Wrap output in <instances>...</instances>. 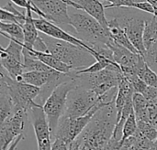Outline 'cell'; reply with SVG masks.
I'll list each match as a JSON object with an SVG mask.
<instances>
[{"label":"cell","mask_w":157,"mask_h":150,"mask_svg":"<svg viewBox=\"0 0 157 150\" xmlns=\"http://www.w3.org/2000/svg\"><path fill=\"white\" fill-rule=\"evenodd\" d=\"M40 37L45 42L49 52L58 60L71 67L73 71L85 69L96 60L95 57L88 49L73 44L68 41L57 39L40 32Z\"/></svg>","instance_id":"cell-1"},{"label":"cell","mask_w":157,"mask_h":150,"mask_svg":"<svg viewBox=\"0 0 157 150\" xmlns=\"http://www.w3.org/2000/svg\"><path fill=\"white\" fill-rule=\"evenodd\" d=\"M71 26L76 37L87 43L92 49L99 45H109L112 40L109 29L104 27L96 18L81 10L69 13Z\"/></svg>","instance_id":"cell-2"},{"label":"cell","mask_w":157,"mask_h":150,"mask_svg":"<svg viewBox=\"0 0 157 150\" xmlns=\"http://www.w3.org/2000/svg\"><path fill=\"white\" fill-rule=\"evenodd\" d=\"M112 11L113 16L108 19L115 20L127 33L130 40L137 49L142 56H144L146 48L144 40L146 17L141 10L132 7H113L109 8Z\"/></svg>","instance_id":"cell-3"},{"label":"cell","mask_w":157,"mask_h":150,"mask_svg":"<svg viewBox=\"0 0 157 150\" xmlns=\"http://www.w3.org/2000/svg\"><path fill=\"white\" fill-rule=\"evenodd\" d=\"M73 72L77 86L93 90L98 96L118 87L120 78L123 74L119 64H111L97 73L77 74L75 71Z\"/></svg>","instance_id":"cell-4"},{"label":"cell","mask_w":157,"mask_h":150,"mask_svg":"<svg viewBox=\"0 0 157 150\" xmlns=\"http://www.w3.org/2000/svg\"><path fill=\"white\" fill-rule=\"evenodd\" d=\"M70 74L71 77L67 81L60 83L52 92V93L46 99L43 104V109L47 115L52 131V138L54 136L56 127L58 126V122L65 111L68 94L72 90H74L77 86L73 71L70 72Z\"/></svg>","instance_id":"cell-5"},{"label":"cell","mask_w":157,"mask_h":150,"mask_svg":"<svg viewBox=\"0 0 157 150\" xmlns=\"http://www.w3.org/2000/svg\"><path fill=\"white\" fill-rule=\"evenodd\" d=\"M0 79L6 83L8 93L16 105L17 110L24 109L29 112L33 106L39 105L35 100L40 93V87L12 79L3 68H1Z\"/></svg>","instance_id":"cell-6"},{"label":"cell","mask_w":157,"mask_h":150,"mask_svg":"<svg viewBox=\"0 0 157 150\" xmlns=\"http://www.w3.org/2000/svg\"><path fill=\"white\" fill-rule=\"evenodd\" d=\"M100 103L104 102L93 90L76 86L68 94L65 111L63 115L68 118L84 116Z\"/></svg>","instance_id":"cell-7"},{"label":"cell","mask_w":157,"mask_h":150,"mask_svg":"<svg viewBox=\"0 0 157 150\" xmlns=\"http://www.w3.org/2000/svg\"><path fill=\"white\" fill-rule=\"evenodd\" d=\"M107 104L100 103L95 108H93L87 115L77 117V118H68L64 115H62V117L60 118L58 122V126L56 127L52 139L54 140L55 138H59L66 142L68 145H70L86 127V126L92 119L95 113L100 107H102L103 105Z\"/></svg>","instance_id":"cell-8"},{"label":"cell","mask_w":157,"mask_h":150,"mask_svg":"<svg viewBox=\"0 0 157 150\" xmlns=\"http://www.w3.org/2000/svg\"><path fill=\"white\" fill-rule=\"evenodd\" d=\"M36 5L43 12L45 18L58 25L69 33L74 32L75 29L71 26L70 15L68 12V5L63 0H32Z\"/></svg>","instance_id":"cell-9"},{"label":"cell","mask_w":157,"mask_h":150,"mask_svg":"<svg viewBox=\"0 0 157 150\" xmlns=\"http://www.w3.org/2000/svg\"><path fill=\"white\" fill-rule=\"evenodd\" d=\"M29 120L34 130L38 150H52V131L43 106H33L29 111Z\"/></svg>","instance_id":"cell-10"},{"label":"cell","mask_w":157,"mask_h":150,"mask_svg":"<svg viewBox=\"0 0 157 150\" xmlns=\"http://www.w3.org/2000/svg\"><path fill=\"white\" fill-rule=\"evenodd\" d=\"M29 112L24 109H17L7 119L0 124V148L6 150L10 144L21 134H24V127Z\"/></svg>","instance_id":"cell-11"},{"label":"cell","mask_w":157,"mask_h":150,"mask_svg":"<svg viewBox=\"0 0 157 150\" xmlns=\"http://www.w3.org/2000/svg\"><path fill=\"white\" fill-rule=\"evenodd\" d=\"M34 22H35V25L40 32H41L47 36H50L52 38H57V39H61V40L71 42L75 45L83 46V47L88 49L94 57H96V55L98 54L97 51L95 49H93L87 43H86L85 41H83L76 36H74L73 34L64 30L63 28H62L58 25L54 24L53 22L47 20L46 18H43L41 16H39L38 18H34Z\"/></svg>","instance_id":"cell-12"},{"label":"cell","mask_w":157,"mask_h":150,"mask_svg":"<svg viewBox=\"0 0 157 150\" xmlns=\"http://www.w3.org/2000/svg\"><path fill=\"white\" fill-rule=\"evenodd\" d=\"M113 51L114 60L121 66V68H134L138 65L142 57L141 54L134 53L125 47L116 43L112 40L108 45Z\"/></svg>","instance_id":"cell-13"},{"label":"cell","mask_w":157,"mask_h":150,"mask_svg":"<svg viewBox=\"0 0 157 150\" xmlns=\"http://www.w3.org/2000/svg\"><path fill=\"white\" fill-rule=\"evenodd\" d=\"M63 74L64 73L60 72L54 69L47 71H26L22 74V81L41 88L51 82L61 79Z\"/></svg>","instance_id":"cell-14"},{"label":"cell","mask_w":157,"mask_h":150,"mask_svg":"<svg viewBox=\"0 0 157 150\" xmlns=\"http://www.w3.org/2000/svg\"><path fill=\"white\" fill-rule=\"evenodd\" d=\"M79 5V10H83L96 18L104 27L109 28V21L106 16L105 6L99 0H72Z\"/></svg>","instance_id":"cell-15"},{"label":"cell","mask_w":157,"mask_h":150,"mask_svg":"<svg viewBox=\"0 0 157 150\" xmlns=\"http://www.w3.org/2000/svg\"><path fill=\"white\" fill-rule=\"evenodd\" d=\"M0 58H1L2 68L6 71V72L12 79L17 80L18 82H23L22 81V74L24 73L23 62L6 54L3 50H0Z\"/></svg>","instance_id":"cell-16"},{"label":"cell","mask_w":157,"mask_h":150,"mask_svg":"<svg viewBox=\"0 0 157 150\" xmlns=\"http://www.w3.org/2000/svg\"><path fill=\"white\" fill-rule=\"evenodd\" d=\"M26 12H27L26 21L24 25L22 26V28L24 31V47L30 49H33L34 43L40 36V31L38 30L35 25L34 17L32 16L33 11L31 10L30 6H29L26 9Z\"/></svg>","instance_id":"cell-17"},{"label":"cell","mask_w":157,"mask_h":150,"mask_svg":"<svg viewBox=\"0 0 157 150\" xmlns=\"http://www.w3.org/2000/svg\"><path fill=\"white\" fill-rule=\"evenodd\" d=\"M25 49H26V50L30 55H32L33 57L39 59L40 60H41L42 62H44L49 67H51V68H52V69H54V70H56V71H58L60 72L69 73V72H71L73 71L71 69V67H69L68 65H66L65 63H63V61H61L60 60H58L51 52L38 51V50H35L33 49H29L27 48H25Z\"/></svg>","instance_id":"cell-18"},{"label":"cell","mask_w":157,"mask_h":150,"mask_svg":"<svg viewBox=\"0 0 157 150\" xmlns=\"http://www.w3.org/2000/svg\"><path fill=\"white\" fill-rule=\"evenodd\" d=\"M17 108L8 93L6 83L0 79V118L1 123L10 117Z\"/></svg>","instance_id":"cell-19"},{"label":"cell","mask_w":157,"mask_h":150,"mask_svg":"<svg viewBox=\"0 0 157 150\" xmlns=\"http://www.w3.org/2000/svg\"><path fill=\"white\" fill-rule=\"evenodd\" d=\"M108 21H109V32H110V35H111L113 40L116 43H118V44L125 47L126 49H130L131 51L140 54V52L137 50V49L134 47V45L130 40L125 30L115 20L108 19Z\"/></svg>","instance_id":"cell-20"},{"label":"cell","mask_w":157,"mask_h":150,"mask_svg":"<svg viewBox=\"0 0 157 150\" xmlns=\"http://www.w3.org/2000/svg\"><path fill=\"white\" fill-rule=\"evenodd\" d=\"M0 33L8 39H16L24 43V31L22 27L14 22L0 21Z\"/></svg>","instance_id":"cell-21"},{"label":"cell","mask_w":157,"mask_h":150,"mask_svg":"<svg viewBox=\"0 0 157 150\" xmlns=\"http://www.w3.org/2000/svg\"><path fill=\"white\" fill-rule=\"evenodd\" d=\"M133 108L137 121L149 122V111H148V100L139 93L133 94Z\"/></svg>","instance_id":"cell-22"},{"label":"cell","mask_w":157,"mask_h":150,"mask_svg":"<svg viewBox=\"0 0 157 150\" xmlns=\"http://www.w3.org/2000/svg\"><path fill=\"white\" fill-rule=\"evenodd\" d=\"M137 75L147 85L157 88V73L149 67L144 56L141 57L137 65Z\"/></svg>","instance_id":"cell-23"},{"label":"cell","mask_w":157,"mask_h":150,"mask_svg":"<svg viewBox=\"0 0 157 150\" xmlns=\"http://www.w3.org/2000/svg\"><path fill=\"white\" fill-rule=\"evenodd\" d=\"M23 67L24 72L26 71H47L52 70V68L46 65L39 59L30 55L26 49H23Z\"/></svg>","instance_id":"cell-24"},{"label":"cell","mask_w":157,"mask_h":150,"mask_svg":"<svg viewBox=\"0 0 157 150\" xmlns=\"http://www.w3.org/2000/svg\"><path fill=\"white\" fill-rule=\"evenodd\" d=\"M157 39V18L154 16L145 21V27L144 33V40L145 48L147 49Z\"/></svg>","instance_id":"cell-25"},{"label":"cell","mask_w":157,"mask_h":150,"mask_svg":"<svg viewBox=\"0 0 157 150\" xmlns=\"http://www.w3.org/2000/svg\"><path fill=\"white\" fill-rule=\"evenodd\" d=\"M23 49H24V43L19 42L16 39H9V44L6 48L0 47V50L5 51L6 54L14 57L17 60L23 62Z\"/></svg>","instance_id":"cell-26"},{"label":"cell","mask_w":157,"mask_h":150,"mask_svg":"<svg viewBox=\"0 0 157 150\" xmlns=\"http://www.w3.org/2000/svg\"><path fill=\"white\" fill-rule=\"evenodd\" d=\"M137 132H138L137 119H136V115L133 112L125 121L123 130H122V138H121V144H122L123 141L126 140L127 138L134 136Z\"/></svg>","instance_id":"cell-27"},{"label":"cell","mask_w":157,"mask_h":150,"mask_svg":"<svg viewBox=\"0 0 157 150\" xmlns=\"http://www.w3.org/2000/svg\"><path fill=\"white\" fill-rule=\"evenodd\" d=\"M138 131L151 141H155L157 138V129L149 122L137 121Z\"/></svg>","instance_id":"cell-28"},{"label":"cell","mask_w":157,"mask_h":150,"mask_svg":"<svg viewBox=\"0 0 157 150\" xmlns=\"http://www.w3.org/2000/svg\"><path fill=\"white\" fill-rule=\"evenodd\" d=\"M144 58L149 67L157 73V39L146 49Z\"/></svg>","instance_id":"cell-29"},{"label":"cell","mask_w":157,"mask_h":150,"mask_svg":"<svg viewBox=\"0 0 157 150\" xmlns=\"http://www.w3.org/2000/svg\"><path fill=\"white\" fill-rule=\"evenodd\" d=\"M26 16H18L7 10H6L3 7H1V9H0V21H3V22H14V23L19 24L22 27L26 21Z\"/></svg>","instance_id":"cell-30"},{"label":"cell","mask_w":157,"mask_h":150,"mask_svg":"<svg viewBox=\"0 0 157 150\" xmlns=\"http://www.w3.org/2000/svg\"><path fill=\"white\" fill-rule=\"evenodd\" d=\"M108 4L105 5V8H113V7H130L133 3L142 2L146 0H103Z\"/></svg>","instance_id":"cell-31"},{"label":"cell","mask_w":157,"mask_h":150,"mask_svg":"<svg viewBox=\"0 0 157 150\" xmlns=\"http://www.w3.org/2000/svg\"><path fill=\"white\" fill-rule=\"evenodd\" d=\"M149 123L157 129V97L152 101H148Z\"/></svg>","instance_id":"cell-32"},{"label":"cell","mask_w":157,"mask_h":150,"mask_svg":"<svg viewBox=\"0 0 157 150\" xmlns=\"http://www.w3.org/2000/svg\"><path fill=\"white\" fill-rule=\"evenodd\" d=\"M130 7L136 8V9H138V10H141V11H143V12H145V13L151 14V15H154V13H155L152 5H151L147 0H146V1H142V2L133 3Z\"/></svg>","instance_id":"cell-33"},{"label":"cell","mask_w":157,"mask_h":150,"mask_svg":"<svg viewBox=\"0 0 157 150\" xmlns=\"http://www.w3.org/2000/svg\"><path fill=\"white\" fill-rule=\"evenodd\" d=\"M121 139L114 137H111L109 141L107 143V145L104 147V148L102 150H118L121 147Z\"/></svg>","instance_id":"cell-34"},{"label":"cell","mask_w":157,"mask_h":150,"mask_svg":"<svg viewBox=\"0 0 157 150\" xmlns=\"http://www.w3.org/2000/svg\"><path fill=\"white\" fill-rule=\"evenodd\" d=\"M52 150H69V145L62 139L55 138L52 141Z\"/></svg>","instance_id":"cell-35"},{"label":"cell","mask_w":157,"mask_h":150,"mask_svg":"<svg viewBox=\"0 0 157 150\" xmlns=\"http://www.w3.org/2000/svg\"><path fill=\"white\" fill-rule=\"evenodd\" d=\"M143 95L148 100V101H152L154 99H155L157 97V88L156 87H153V86H149L146 88L145 92L143 93Z\"/></svg>","instance_id":"cell-36"},{"label":"cell","mask_w":157,"mask_h":150,"mask_svg":"<svg viewBox=\"0 0 157 150\" xmlns=\"http://www.w3.org/2000/svg\"><path fill=\"white\" fill-rule=\"evenodd\" d=\"M14 5L21 7V8H24L25 10L29 6V3H30V0H10Z\"/></svg>","instance_id":"cell-37"},{"label":"cell","mask_w":157,"mask_h":150,"mask_svg":"<svg viewBox=\"0 0 157 150\" xmlns=\"http://www.w3.org/2000/svg\"><path fill=\"white\" fill-rule=\"evenodd\" d=\"M24 137H25V136H24V134H21L20 136H18L11 144H10V146L8 147V148L6 150H16L17 149V146H18V144H19V142L21 141V140H23L24 139Z\"/></svg>","instance_id":"cell-38"},{"label":"cell","mask_w":157,"mask_h":150,"mask_svg":"<svg viewBox=\"0 0 157 150\" xmlns=\"http://www.w3.org/2000/svg\"><path fill=\"white\" fill-rule=\"evenodd\" d=\"M132 145V137H131L123 141V143L121 144V147L118 150H130Z\"/></svg>","instance_id":"cell-39"},{"label":"cell","mask_w":157,"mask_h":150,"mask_svg":"<svg viewBox=\"0 0 157 150\" xmlns=\"http://www.w3.org/2000/svg\"><path fill=\"white\" fill-rule=\"evenodd\" d=\"M154 150H157V138L155 141V146H154Z\"/></svg>","instance_id":"cell-40"}]
</instances>
